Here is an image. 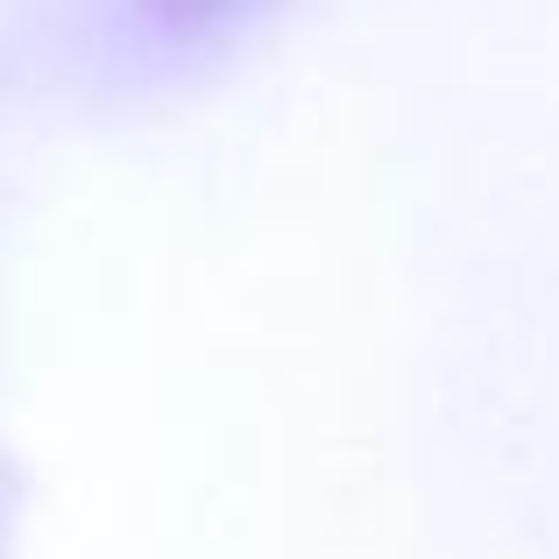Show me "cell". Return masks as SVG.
I'll use <instances>...</instances> for the list:
<instances>
[{
	"label": "cell",
	"mask_w": 559,
	"mask_h": 559,
	"mask_svg": "<svg viewBox=\"0 0 559 559\" xmlns=\"http://www.w3.org/2000/svg\"><path fill=\"white\" fill-rule=\"evenodd\" d=\"M142 8H150V22L164 28V36L199 43V36H219V28H234V22H248V14H262L270 0H142Z\"/></svg>",
	"instance_id": "6da1fadb"
}]
</instances>
